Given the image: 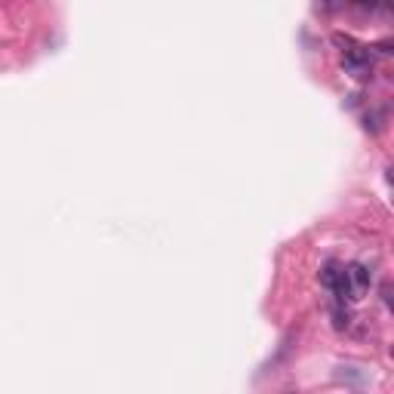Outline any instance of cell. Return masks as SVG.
<instances>
[{
	"mask_svg": "<svg viewBox=\"0 0 394 394\" xmlns=\"http://www.w3.org/2000/svg\"><path fill=\"white\" fill-rule=\"evenodd\" d=\"M342 6H345V0H320V9H323V13H339Z\"/></svg>",
	"mask_w": 394,
	"mask_h": 394,
	"instance_id": "obj_5",
	"label": "cell"
},
{
	"mask_svg": "<svg viewBox=\"0 0 394 394\" xmlns=\"http://www.w3.org/2000/svg\"><path fill=\"white\" fill-rule=\"evenodd\" d=\"M348 283H351L354 299H363V296L370 293V287H373V271L367 268V265L354 262V265H348Z\"/></svg>",
	"mask_w": 394,
	"mask_h": 394,
	"instance_id": "obj_2",
	"label": "cell"
},
{
	"mask_svg": "<svg viewBox=\"0 0 394 394\" xmlns=\"http://www.w3.org/2000/svg\"><path fill=\"white\" fill-rule=\"evenodd\" d=\"M351 311L348 308H345V302H339L336 305V308H333V327H336V330H348L351 327Z\"/></svg>",
	"mask_w": 394,
	"mask_h": 394,
	"instance_id": "obj_3",
	"label": "cell"
},
{
	"mask_svg": "<svg viewBox=\"0 0 394 394\" xmlns=\"http://www.w3.org/2000/svg\"><path fill=\"white\" fill-rule=\"evenodd\" d=\"M336 271H339V265L336 262H327V265H323V271H320V283H323V287H333V281H336Z\"/></svg>",
	"mask_w": 394,
	"mask_h": 394,
	"instance_id": "obj_4",
	"label": "cell"
},
{
	"mask_svg": "<svg viewBox=\"0 0 394 394\" xmlns=\"http://www.w3.org/2000/svg\"><path fill=\"white\" fill-rule=\"evenodd\" d=\"M354 4H358V6H363V9H373V6L379 4V0H354Z\"/></svg>",
	"mask_w": 394,
	"mask_h": 394,
	"instance_id": "obj_6",
	"label": "cell"
},
{
	"mask_svg": "<svg viewBox=\"0 0 394 394\" xmlns=\"http://www.w3.org/2000/svg\"><path fill=\"white\" fill-rule=\"evenodd\" d=\"M342 65H345V71L354 74V77H367V74L373 71V56H370V49H367V46L351 44L348 49H345Z\"/></svg>",
	"mask_w": 394,
	"mask_h": 394,
	"instance_id": "obj_1",
	"label": "cell"
}]
</instances>
